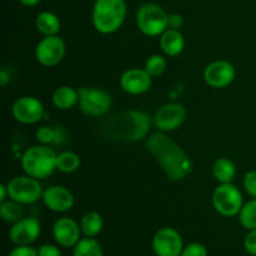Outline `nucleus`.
<instances>
[{"label": "nucleus", "mask_w": 256, "mask_h": 256, "mask_svg": "<svg viewBox=\"0 0 256 256\" xmlns=\"http://www.w3.org/2000/svg\"><path fill=\"white\" fill-rule=\"evenodd\" d=\"M56 156L55 150L49 145H34L25 150L20 158V164L25 174L42 180L56 170Z\"/></svg>", "instance_id": "20e7f679"}, {"label": "nucleus", "mask_w": 256, "mask_h": 256, "mask_svg": "<svg viewBox=\"0 0 256 256\" xmlns=\"http://www.w3.org/2000/svg\"><path fill=\"white\" fill-rule=\"evenodd\" d=\"M36 140L42 145H62L66 140V134L59 126H42L36 130Z\"/></svg>", "instance_id": "5701e85b"}, {"label": "nucleus", "mask_w": 256, "mask_h": 256, "mask_svg": "<svg viewBox=\"0 0 256 256\" xmlns=\"http://www.w3.org/2000/svg\"><path fill=\"white\" fill-rule=\"evenodd\" d=\"M146 148L172 182H182L192 174V162L190 156L165 132L150 135L146 140Z\"/></svg>", "instance_id": "f257e3e1"}, {"label": "nucleus", "mask_w": 256, "mask_h": 256, "mask_svg": "<svg viewBox=\"0 0 256 256\" xmlns=\"http://www.w3.org/2000/svg\"><path fill=\"white\" fill-rule=\"evenodd\" d=\"M22 214H24L22 205L19 204V202H14L12 199L0 202V216L4 222H9V224H14V222L22 219Z\"/></svg>", "instance_id": "a878e982"}, {"label": "nucleus", "mask_w": 256, "mask_h": 256, "mask_svg": "<svg viewBox=\"0 0 256 256\" xmlns=\"http://www.w3.org/2000/svg\"><path fill=\"white\" fill-rule=\"evenodd\" d=\"M238 216L242 228L246 230L256 229V199L245 202Z\"/></svg>", "instance_id": "bb28decb"}, {"label": "nucleus", "mask_w": 256, "mask_h": 256, "mask_svg": "<svg viewBox=\"0 0 256 256\" xmlns=\"http://www.w3.org/2000/svg\"><path fill=\"white\" fill-rule=\"evenodd\" d=\"M12 112L14 119L22 125H32L44 118L45 109L42 102L35 96H22L12 104Z\"/></svg>", "instance_id": "9b49d317"}, {"label": "nucleus", "mask_w": 256, "mask_h": 256, "mask_svg": "<svg viewBox=\"0 0 256 256\" xmlns=\"http://www.w3.org/2000/svg\"><path fill=\"white\" fill-rule=\"evenodd\" d=\"M166 59L162 55L154 54L148 58L144 69L152 78H158L164 74V72L166 70Z\"/></svg>", "instance_id": "cd10ccee"}, {"label": "nucleus", "mask_w": 256, "mask_h": 256, "mask_svg": "<svg viewBox=\"0 0 256 256\" xmlns=\"http://www.w3.org/2000/svg\"><path fill=\"white\" fill-rule=\"evenodd\" d=\"M152 84V78L145 69L130 68L120 76V86L129 95H142L149 92Z\"/></svg>", "instance_id": "2eb2a0df"}, {"label": "nucleus", "mask_w": 256, "mask_h": 256, "mask_svg": "<svg viewBox=\"0 0 256 256\" xmlns=\"http://www.w3.org/2000/svg\"><path fill=\"white\" fill-rule=\"evenodd\" d=\"M9 199V192H8L6 184L0 185V202H4Z\"/></svg>", "instance_id": "c9c22d12"}, {"label": "nucleus", "mask_w": 256, "mask_h": 256, "mask_svg": "<svg viewBox=\"0 0 256 256\" xmlns=\"http://www.w3.org/2000/svg\"><path fill=\"white\" fill-rule=\"evenodd\" d=\"M35 26L38 32H42L44 36H50V35H58V32L62 29V22H60L59 16L54 12H42L36 16Z\"/></svg>", "instance_id": "aec40b11"}, {"label": "nucleus", "mask_w": 256, "mask_h": 256, "mask_svg": "<svg viewBox=\"0 0 256 256\" xmlns=\"http://www.w3.org/2000/svg\"><path fill=\"white\" fill-rule=\"evenodd\" d=\"M186 110L182 104L169 102L160 108L154 116V125L162 132H174L184 124Z\"/></svg>", "instance_id": "ddd939ff"}, {"label": "nucleus", "mask_w": 256, "mask_h": 256, "mask_svg": "<svg viewBox=\"0 0 256 256\" xmlns=\"http://www.w3.org/2000/svg\"><path fill=\"white\" fill-rule=\"evenodd\" d=\"M184 24V19L180 14H170L169 15V28L170 29H178L180 30V28Z\"/></svg>", "instance_id": "72a5a7b5"}, {"label": "nucleus", "mask_w": 256, "mask_h": 256, "mask_svg": "<svg viewBox=\"0 0 256 256\" xmlns=\"http://www.w3.org/2000/svg\"><path fill=\"white\" fill-rule=\"evenodd\" d=\"M82 228L72 218H60L52 225V238L62 248H74L80 242Z\"/></svg>", "instance_id": "f3484780"}, {"label": "nucleus", "mask_w": 256, "mask_h": 256, "mask_svg": "<svg viewBox=\"0 0 256 256\" xmlns=\"http://www.w3.org/2000/svg\"><path fill=\"white\" fill-rule=\"evenodd\" d=\"M79 92V109L86 116L100 118L109 112L112 100L109 92L100 88L82 86L78 89Z\"/></svg>", "instance_id": "423d86ee"}, {"label": "nucleus", "mask_w": 256, "mask_h": 256, "mask_svg": "<svg viewBox=\"0 0 256 256\" xmlns=\"http://www.w3.org/2000/svg\"><path fill=\"white\" fill-rule=\"evenodd\" d=\"M52 104L59 110H70L79 104V92L78 89L72 86H59L52 92Z\"/></svg>", "instance_id": "6ab92c4d"}, {"label": "nucleus", "mask_w": 256, "mask_h": 256, "mask_svg": "<svg viewBox=\"0 0 256 256\" xmlns=\"http://www.w3.org/2000/svg\"><path fill=\"white\" fill-rule=\"evenodd\" d=\"M182 249V236L174 228H162L152 238V250L156 256H180Z\"/></svg>", "instance_id": "9d476101"}, {"label": "nucleus", "mask_w": 256, "mask_h": 256, "mask_svg": "<svg viewBox=\"0 0 256 256\" xmlns=\"http://www.w3.org/2000/svg\"><path fill=\"white\" fill-rule=\"evenodd\" d=\"M212 175L219 184H228L234 180L236 175V168L234 162L228 158H219L214 162L212 168Z\"/></svg>", "instance_id": "412c9836"}, {"label": "nucleus", "mask_w": 256, "mask_h": 256, "mask_svg": "<svg viewBox=\"0 0 256 256\" xmlns=\"http://www.w3.org/2000/svg\"><path fill=\"white\" fill-rule=\"evenodd\" d=\"M212 206L218 214L225 218L238 216L244 206L242 192L232 182L219 184L212 192Z\"/></svg>", "instance_id": "0eeeda50"}, {"label": "nucleus", "mask_w": 256, "mask_h": 256, "mask_svg": "<svg viewBox=\"0 0 256 256\" xmlns=\"http://www.w3.org/2000/svg\"><path fill=\"white\" fill-rule=\"evenodd\" d=\"M42 226L36 218H22L10 228L9 239L15 246L30 245L39 238Z\"/></svg>", "instance_id": "4468645a"}, {"label": "nucleus", "mask_w": 256, "mask_h": 256, "mask_svg": "<svg viewBox=\"0 0 256 256\" xmlns=\"http://www.w3.org/2000/svg\"><path fill=\"white\" fill-rule=\"evenodd\" d=\"M42 202L54 212H66L74 206V195L68 188L62 185H52L42 192Z\"/></svg>", "instance_id": "dca6fc26"}, {"label": "nucleus", "mask_w": 256, "mask_h": 256, "mask_svg": "<svg viewBox=\"0 0 256 256\" xmlns=\"http://www.w3.org/2000/svg\"><path fill=\"white\" fill-rule=\"evenodd\" d=\"M66 54V45L59 35L44 36L36 45L35 58L40 65L46 68L56 66Z\"/></svg>", "instance_id": "1a4fd4ad"}, {"label": "nucleus", "mask_w": 256, "mask_h": 256, "mask_svg": "<svg viewBox=\"0 0 256 256\" xmlns=\"http://www.w3.org/2000/svg\"><path fill=\"white\" fill-rule=\"evenodd\" d=\"M180 256H208V249L200 242H192L184 246Z\"/></svg>", "instance_id": "c756f323"}, {"label": "nucleus", "mask_w": 256, "mask_h": 256, "mask_svg": "<svg viewBox=\"0 0 256 256\" xmlns=\"http://www.w3.org/2000/svg\"><path fill=\"white\" fill-rule=\"evenodd\" d=\"M6 188L9 192V199L22 205L35 204L42 200L44 192L39 180L26 174L12 178L8 182Z\"/></svg>", "instance_id": "6e6552de"}, {"label": "nucleus", "mask_w": 256, "mask_h": 256, "mask_svg": "<svg viewBox=\"0 0 256 256\" xmlns=\"http://www.w3.org/2000/svg\"><path fill=\"white\" fill-rule=\"evenodd\" d=\"M82 165L80 156L74 152L65 150L58 154L56 156V170L64 172V174H72L79 170Z\"/></svg>", "instance_id": "b1692460"}, {"label": "nucleus", "mask_w": 256, "mask_h": 256, "mask_svg": "<svg viewBox=\"0 0 256 256\" xmlns=\"http://www.w3.org/2000/svg\"><path fill=\"white\" fill-rule=\"evenodd\" d=\"M39 256H62V252L58 246L52 244H44L38 249Z\"/></svg>", "instance_id": "473e14b6"}, {"label": "nucleus", "mask_w": 256, "mask_h": 256, "mask_svg": "<svg viewBox=\"0 0 256 256\" xmlns=\"http://www.w3.org/2000/svg\"><path fill=\"white\" fill-rule=\"evenodd\" d=\"M160 48L166 56H178L185 48L184 35L180 30L168 28L160 35Z\"/></svg>", "instance_id": "a211bd4d"}, {"label": "nucleus", "mask_w": 256, "mask_h": 256, "mask_svg": "<svg viewBox=\"0 0 256 256\" xmlns=\"http://www.w3.org/2000/svg\"><path fill=\"white\" fill-rule=\"evenodd\" d=\"M152 126L149 115L139 110H124L102 122V134L110 140L136 142L148 136Z\"/></svg>", "instance_id": "f03ea898"}, {"label": "nucleus", "mask_w": 256, "mask_h": 256, "mask_svg": "<svg viewBox=\"0 0 256 256\" xmlns=\"http://www.w3.org/2000/svg\"><path fill=\"white\" fill-rule=\"evenodd\" d=\"M136 25L146 36H160L169 28V14L160 5L146 2L138 10Z\"/></svg>", "instance_id": "39448f33"}, {"label": "nucleus", "mask_w": 256, "mask_h": 256, "mask_svg": "<svg viewBox=\"0 0 256 256\" xmlns=\"http://www.w3.org/2000/svg\"><path fill=\"white\" fill-rule=\"evenodd\" d=\"M126 12L125 0H96L92 8V25L100 34H114L124 24Z\"/></svg>", "instance_id": "7ed1b4c3"}, {"label": "nucleus", "mask_w": 256, "mask_h": 256, "mask_svg": "<svg viewBox=\"0 0 256 256\" xmlns=\"http://www.w3.org/2000/svg\"><path fill=\"white\" fill-rule=\"evenodd\" d=\"M8 256H39V254L38 250L30 245H22V246H15Z\"/></svg>", "instance_id": "2f4dec72"}, {"label": "nucleus", "mask_w": 256, "mask_h": 256, "mask_svg": "<svg viewBox=\"0 0 256 256\" xmlns=\"http://www.w3.org/2000/svg\"><path fill=\"white\" fill-rule=\"evenodd\" d=\"M242 185L248 195H250L252 199H256V170H250L245 174Z\"/></svg>", "instance_id": "c85d7f7f"}, {"label": "nucleus", "mask_w": 256, "mask_h": 256, "mask_svg": "<svg viewBox=\"0 0 256 256\" xmlns=\"http://www.w3.org/2000/svg\"><path fill=\"white\" fill-rule=\"evenodd\" d=\"M244 248L248 254L256 256V229L249 230L244 239Z\"/></svg>", "instance_id": "7c9ffc66"}, {"label": "nucleus", "mask_w": 256, "mask_h": 256, "mask_svg": "<svg viewBox=\"0 0 256 256\" xmlns=\"http://www.w3.org/2000/svg\"><path fill=\"white\" fill-rule=\"evenodd\" d=\"M72 256H104V252L98 240L94 238H84L74 246Z\"/></svg>", "instance_id": "393cba45"}, {"label": "nucleus", "mask_w": 256, "mask_h": 256, "mask_svg": "<svg viewBox=\"0 0 256 256\" xmlns=\"http://www.w3.org/2000/svg\"><path fill=\"white\" fill-rule=\"evenodd\" d=\"M19 2L24 5V6L32 8V6H35L36 4H39L40 0H19Z\"/></svg>", "instance_id": "e433bc0d"}, {"label": "nucleus", "mask_w": 256, "mask_h": 256, "mask_svg": "<svg viewBox=\"0 0 256 256\" xmlns=\"http://www.w3.org/2000/svg\"><path fill=\"white\" fill-rule=\"evenodd\" d=\"M236 76V70L232 62L226 60H215L204 70L205 82L214 89L228 88Z\"/></svg>", "instance_id": "f8f14e48"}, {"label": "nucleus", "mask_w": 256, "mask_h": 256, "mask_svg": "<svg viewBox=\"0 0 256 256\" xmlns=\"http://www.w3.org/2000/svg\"><path fill=\"white\" fill-rule=\"evenodd\" d=\"M9 82H10V75L8 74L6 70L2 69V72H0V86L5 88Z\"/></svg>", "instance_id": "f704fd0d"}, {"label": "nucleus", "mask_w": 256, "mask_h": 256, "mask_svg": "<svg viewBox=\"0 0 256 256\" xmlns=\"http://www.w3.org/2000/svg\"><path fill=\"white\" fill-rule=\"evenodd\" d=\"M82 232L85 238H95L104 228V219L96 212H89L82 218L80 222Z\"/></svg>", "instance_id": "4be33fe9"}]
</instances>
